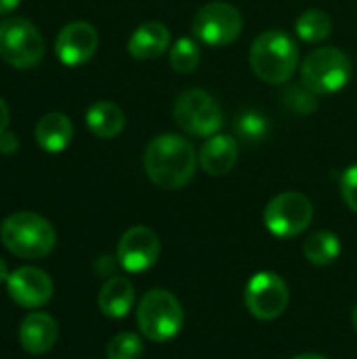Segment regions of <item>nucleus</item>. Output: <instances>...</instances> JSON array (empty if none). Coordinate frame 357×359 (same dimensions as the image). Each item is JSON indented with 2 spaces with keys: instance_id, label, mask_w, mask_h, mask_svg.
Masks as SVG:
<instances>
[{
  "instance_id": "obj_21",
  "label": "nucleus",
  "mask_w": 357,
  "mask_h": 359,
  "mask_svg": "<svg viewBox=\"0 0 357 359\" xmlns=\"http://www.w3.org/2000/svg\"><path fill=\"white\" fill-rule=\"evenodd\" d=\"M295 29L301 40L318 44V42H324L332 34V19L326 11L309 8L301 13V17L295 23Z\"/></svg>"
},
{
  "instance_id": "obj_1",
  "label": "nucleus",
  "mask_w": 357,
  "mask_h": 359,
  "mask_svg": "<svg viewBox=\"0 0 357 359\" xmlns=\"http://www.w3.org/2000/svg\"><path fill=\"white\" fill-rule=\"evenodd\" d=\"M143 166L147 179L160 189H181L185 187L198 168V151L194 145L173 133H162L154 137L143 154Z\"/></svg>"
},
{
  "instance_id": "obj_25",
  "label": "nucleus",
  "mask_w": 357,
  "mask_h": 359,
  "mask_svg": "<svg viewBox=\"0 0 357 359\" xmlns=\"http://www.w3.org/2000/svg\"><path fill=\"white\" fill-rule=\"evenodd\" d=\"M105 355L107 359H141L143 341L135 332H120L109 341Z\"/></svg>"
},
{
  "instance_id": "obj_11",
  "label": "nucleus",
  "mask_w": 357,
  "mask_h": 359,
  "mask_svg": "<svg viewBox=\"0 0 357 359\" xmlns=\"http://www.w3.org/2000/svg\"><path fill=\"white\" fill-rule=\"evenodd\" d=\"M158 257H160V240L154 229L145 225H137L122 233L118 242V263L128 273L147 271L151 265H156Z\"/></svg>"
},
{
  "instance_id": "obj_18",
  "label": "nucleus",
  "mask_w": 357,
  "mask_h": 359,
  "mask_svg": "<svg viewBox=\"0 0 357 359\" xmlns=\"http://www.w3.org/2000/svg\"><path fill=\"white\" fill-rule=\"evenodd\" d=\"M97 303H99L101 313L112 320H120V318L128 316V311L135 305V288H133L130 280L120 278V276L109 278L101 286Z\"/></svg>"
},
{
  "instance_id": "obj_10",
  "label": "nucleus",
  "mask_w": 357,
  "mask_h": 359,
  "mask_svg": "<svg viewBox=\"0 0 357 359\" xmlns=\"http://www.w3.org/2000/svg\"><path fill=\"white\" fill-rule=\"evenodd\" d=\"M290 301L286 282L274 271H261L250 278L244 290L246 309L263 322L280 318Z\"/></svg>"
},
{
  "instance_id": "obj_5",
  "label": "nucleus",
  "mask_w": 357,
  "mask_h": 359,
  "mask_svg": "<svg viewBox=\"0 0 357 359\" xmlns=\"http://www.w3.org/2000/svg\"><path fill=\"white\" fill-rule=\"evenodd\" d=\"M137 324L147 341L166 343L175 339L183 328V307L168 290L154 288L139 301Z\"/></svg>"
},
{
  "instance_id": "obj_27",
  "label": "nucleus",
  "mask_w": 357,
  "mask_h": 359,
  "mask_svg": "<svg viewBox=\"0 0 357 359\" xmlns=\"http://www.w3.org/2000/svg\"><path fill=\"white\" fill-rule=\"evenodd\" d=\"M17 149H19L17 135L15 133H8V130L0 133V154L2 156H13V154H17Z\"/></svg>"
},
{
  "instance_id": "obj_4",
  "label": "nucleus",
  "mask_w": 357,
  "mask_h": 359,
  "mask_svg": "<svg viewBox=\"0 0 357 359\" xmlns=\"http://www.w3.org/2000/svg\"><path fill=\"white\" fill-rule=\"evenodd\" d=\"M353 74L349 55L335 46L311 50L301 63V82L316 95H332L343 90Z\"/></svg>"
},
{
  "instance_id": "obj_29",
  "label": "nucleus",
  "mask_w": 357,
  "mask_h": 359,
  "mask_svg": "<svg viewBox=\"0 0 357 359\" xmlns=\"http://www.w3.org/2000/svg\"><path fill=\"white\" fill-rule=\"evenodd\" d=\"M19 4H21V0H0V15L13 13Z\"/></svg>"
},
{
  "instance_id": "obj_24",
  "label": "nucleus",
  "mask_w": 357,
  "mask_h": 359,
  "mask_svg": "<svg viewBox=\"0 0 357 359\" xmlns=\"http://www.w3.org/2000/svg\"><path fill=\"white\" fill-rule=\"evenodd\" d=\"M282 103L292 109L295 114H314L318 109V95L311 93L303 82L301 84H290L288 88H284L282 93Z\"/></svg>"
},
{
  "instance_id": "obj_14",
  "label": "nucleus",
  "mask_w": 357,
  "mask_h": 359,
  "mask_svg": "<svg viewBox=\"0 0 357 359\" xmlns=\"http://www.w3.org/2000/svg\"><path fill=\"white\" fill-rule=\"evenodd\" d=\"M59 339V326L55 318L42 311L27 313L19 326V343L23 351L32 355H42L55 347Z\"/></svg>"
},
{
  "instance_id": "obj_8",
  "label": "nucleus",
  "mask_w": 357,
  "mask_h": 359,
  "mask_svg": "<svg viewBox=\"0 0 357 359\" xmlns=\"http://www.w3.org/2000/svg\"><path fill=\"white\" fill-rule=\"evenodd\" d=\"M242 27H244L242 13L234 4L221 0L200 6L191 21L194 36L210 46L231 44L242 34Z\"/></svg>"
},
{
  "instance_id": "obj_13",
  "label": "nucleus",
  "mask_w": 357,
  "mask_h": 359,
  "mask_svg": "<svg viewBox=\"0 0 357 359\" xmlns=\"http://www.w3.org/2000/svg\"><path fill=\"white\" fill-rule=\"evenodd\" d=\"M97 46H99V34L86 21L67 23L55 40L57 57L67 67H76V65L86 63L97 53Z\"/></svg>"
},
{
  "instance_id": "obj_17",
  "label": "nucleus",
  "mask_w": 357,
  "mask_h": 359,
  "mask_svg": "<svg viewBox=\"0 0 357 359\" xmlns=\"http://www.w3.org/2000/svg\"><path fill=\"white\" fill-rule=\"evenodd\" d=\"M74 139V124L61 111L44 114L36 124V143L48 154H61Z\"/></svg>"
},
{
  "instance_id": "obj_9",
  "label": "nucleus",
  "mask_w": 357,
  "mask_h": 359,
  "mask_svg": "<svg viewBox=\"0 0 357 359\" xmlns=\"http://www.w3.org/2000/svg\"><path fill=\"white\" fill-rule=\"evenodd\" d=\"M265 227L278 238H295L314 221V204L305 194L284 191L269 200L263 212Z\"/></svg>"
},
{
  "instance_id": "obj_7",
  "label": "nucleus",
  "mask_w": 357,
  "mask_h": 359,
  "mask_svg": "<svg viewBox=\"0 0 357 359\" xmlns=\"http://www.w3.org/2000/svg\"><path fill=\"white\" fill-rule=\"evenodd\" d=\"M173 116L183 133L200 139L217 135L223 124V111L217 99L202 88H189L181 93L175 101Z\"/></svg>"
},
{
  "instance_id": "obj_16",
  "label": "nucleus",
  "mask_w": 357,
  "mask_h": 359,
  "mask_svg": "<svg viewBox=\"0 0 357 359\" xmlns=\"http://www.w3.org/2000/svg\"><path fill=\"white\" fill-rule=\"evenodd\" d=\"M170 46V29L162 21L141 23L128 38V55L139 61H151L164 55Z\"/></svg>"
},
{
  "instance_id": "obj_26",
  "label": "nucleus",
  "mask_w": 357,
  "mask_h": 359,
  "mask_svg": "<svg viewBox=\"0 0 357 359\" xmlns=\"http://www.w3.org/2000/svg\"><path fill=\"white\" fill-rule=\"evenodd\" d=\"M341 196L345 200V204L349 206V210H353L357 215V164L349 166L343 177H341Z\"/></svg>"
},
{
  "instance_id": "obj_28",
  "label": "nucleus",
  "mask_w": 357,
  "mask_h": 359,
  "mask_svg": "<svg viewBox=\"0 0 357 359\" xmlns=\"http://www.w3.org/2000/svg\"><path fill=\"white\" fill-rule=\"evenodd\" d=\"M8 120H11L8 105H6V101L0 97V133H4V130L8 128Z\"/></svg>"
},
{
  "instance_id": "obj_20",
  "label": "nucleus",
  "mask_w": 357,
  "mask_h": 359,
  "mask_svg": "<svg viewBox=\"0 0 357 359\" xmlns=\"http://www.w3.org/2000/svg\"><path fill=\"white\" fill-rule=\"evenodd\" d=\"M303 255L311 265H318V267L332 265L341 255V240L332 231H326V229L314 231L305 238Z\"/></svg>"
},
{
  "instance_id": "obj_6",
  "label": "nucleus",
  "mask_w": 357,
  "mask_h": 359,
  "mask_svg": "<svg viewBox=\"0 0 357 359\" xmlns=\"http://www.w3.org/2000/svg\"><path fill=\"white\" fill-rule=\"evenodd\" d=\"M0 57L17 69H32L44 57V40L38 27L23 17L0 21Z\"/></svg>"
},
{
  "instance_id": "obj_31",
  "label": "nucleus",
  "mask_w": 357,
  "mask_h": 359,
  "mask_svg": "<svg viewBox=\"0 0 357 359\" xmlns=\"http://www.w3.org/2000/svg\"><path fill=\"white\" fill-rule=\"evenodd\" d=\"M292 359H328V358L318 355V353H303V355H297V358H292Z\"/></svg>"
},
{
  "instance_id": "obj_15",
  "label": "nucleus",
  "mask_w": 357,
  "mask_h": 359,
  "mask_svg": "<svg viewBox=\"0 0 357 359\" xmlns=\"http://www.w3.org/2000/svg\"><path fill=\"white\" fill-rule=\"evenodd\" d=\"M238 162V141L231 135H213L198 151V164L210 177L227 175Z\"/></svg>"
},
{
  "instance_id": "obj_30",
  "label": "nucleus",
  "mask_w": 357,
  "mask_h": 359,
  "mask_svg": "<svg viewBox=\"0 0 357 359\" xmlns=\"http://www.w3.org/2000/svg\"><path fill=\"white\" fill-rule=\"evenodd\" d=\"M8 276H11V273H8V269H6V263L0 259V284H2V282H6V280H8Z\"/></svg>"
},
{
  "instance_id": "obj_32",
  "label": "nucleus",
  "mask_w": 357,
  "mask_h": 359,
  "mask_svg": "<svg viewBox=\"0 0 357 359\" xmlns=\"http://www.w3.org/2000/svg\"><path fill=\"white\" fill-rule=\"evenodd\" d=\"M351 324H353V328H356L357 332V305L353 307V311H351Z\"/></svg>"
},
{
  "instance_id": "obj_12",
  "label": "nucleus",
  "mask_w": 357,
  "mask_h": 359,
  "mask_svg": "<svg viewBox=\"0 0 357 359\" xmlns=\"http://www.w3.org/2000/svg\"><path fill=\"white\" fill-rule=\"evenodd\" d=\"M4 284L11 301L23 309L44 307L53 297L50 276L38 267H19L8 276Z\"/></svg>"
},
{
  "instance_id": "obj_22",
  "label": "nucleus",
  "mask_w": 357,
  "mask_h": 359,
  "mask_svg": "<svg viewBox=\"0 0 357 359\" xmlns=\"http://www.w3.org/2000/svg\"><path fill=\"white\" fill-rule=\"evenodd\" d=\"M269 120L261 109H242L236 120H234V130L238 135V139L246 141V143H261L263 139H267L269 135Z\"/></svg>"
},
{
  "instance_id": "obj_2",
  "label": "nucleus",
  "mask_w": 357,
  "mask_h": 359,
  "mask_svg": "<svg viewBox=\"0 0 357 359\" xmlns=\"http://www.w3.org/2000/svg\"><path fill=\"white\" fill-rule=\"evenodd\" d=\"M0 242L19 259H44L53 252L57 233L50 221H46L42 215L19 210L2 221Z\"/></svg>"
},
{
  "instance_id": "obj_3",
  "label": "nucleus",
  "mask_w": 357,
  "mask_h": 359,
  "mask_svg": "<svg viewBox=\"0 0 357 359\" xmlns=\"http://www.w3.org/2000/svg\"><path fill=\"white\" fill-rule=\"evenodd\" d=\"M257 78L267 84H284L299 67V46L282 29H267L259 34L248 55Z\"/></svg>"
},
{
  "instance_id": "obj_23",
  "label": "nucleus",
  "mask_w": 357,
  "mask_h": 359,
  "mask_svg": "<svg viewBox=\"0 0 357 359\" xmlns=\"http://www.w3.org/2000/svg\"><path fill=\"white\" fill-rule=\"evenodd\" d=\"M202 53L196 40L191 38H179L170 46V67L177 74H191L200 65Z\"/></svg>"
},
{
  "instance_id": "obj_19",
  "label": "nucleus",
  "mask_w": 357,
  "mask_h": 359,
  "mask_svg": "<svg viewBox=\"0 0 357 359\" xmlns=\"http://www.w3.org/2000/svg\"><path fill=\"white\" fill-rule=\"evenodd\" d=\"M124 111L112 101H97L86 111V126L99 139H116L124 130Z\"/></svg>"
}]
</instances>
